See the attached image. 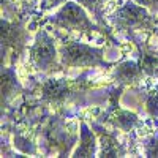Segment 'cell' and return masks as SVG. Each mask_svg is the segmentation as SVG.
I'll return each mask as SVG.
<instances>
[{
	"label": "cell",
	"mask_w": 158,
	"mask_h": 158,
	"mask_svg": "<svg viewBox=\"0 0 158 158\" xmlns=\"http://www.w3.org/2000/svg\"><path fill=\"white\" fill-rule=\"evenodd\" d=\"M106 21L118 33H136L158 29L155 15L135 0H125L120 6L109 13Z\"/></svg>",
	"instance_id": "cell-1"
},
{
	"label": "cell",
	"mask_w": 158,
	"mask_h": 158,
	"mask_svg": "<svg viewBox=\"0 0 158 158\" xmlns=\"http://www.w3.org/2000/svg\"><path fill=\"white\" fill-rule=\"evenodd\" d=\"M92 16L87 13V10L79 5L76 0H68L63 3L54 15L48 18V22L52 25L67 30V32H74V33H98L100 32V24L94 22L90 19Z\"/></svg>",
	"instance_id": "cell-2"
},
{
	"label": "cell",
	"mask_w": 158,
	"mask_h": 158,
	"mask_svg": "<svg viewBox=\"0 0 158 158\" xmlns=\"http://www.w3.org/2000/svg\"><path fill=\"white\" fill-rule=\"evenodd\" d=\"M60 63L65 68H92L103 67L104 51L81 41H65L59 46Z\"/></svg>",
	"instance_id": "cell-3"
},
{
	"label": "cell",
	"mask_w": 158,
	"mask_h": 158,
	"mask_svg": "<svg viewBox=\"0 0 158 158\" xmlns=\"http://www.w3.org/2000/svg\"><path fill=\"white\" fill-rule=\"evenodd\" d=\"M30 62L33 68L41 73H52L62 67L59 46L46 30H40L35 35L33 44L30 46Z\"/></svg>",
	"instance_id": "cell-4"
},
{
	"label": "cell",
	"mask_w": 158,
	"mask_h": 158,
	"mask_svg": "<svg viewBox=\"0 0 158 158\" xmlns=\"http://www.w3.org/2000/svg\"><path fill=\"white\" fill-rule=\"evenodd\" d=\"M73 95L67 79H48L41 85V100L49 104H62Z\"/></svg>",
	"instance_id": "cell-5"
},
{
	"label": "cell",
	"mask_w": 158,
	"mask_h": 158,
	"mask_svg": "<svg viewBox=\"0 0 158 158\" xmlns=\"http://www.w3.org/2000/svg\"><path fill=\"white\" fill-rule=\"evenodd\" d=\"M146 71H144L142 65L135 62V60H127L115 65L112 68V77L114 81L118 84H125V85H131L136 84L139 81H142L146 77Z\"/></svg>",
	"instance_id": "cell-6"
},
{
	"label": "cell",
	"mask_w": 158,
	"mask_h": 158,
	"mask_svg": "<svg viewBox=\"0 0 158 158\" xmlns=\"http://www.w3.org/2000/svg\"><path fill=\"white\" fill-rule=\"evenodd\" d=\"M100 144L97 139V135L89 128L85 122H81L79 125V144L73 150L71 156H98Z\"/></svg>",
	"instance_id": "cell-7"
},
{
	"label": "cell",
	"mask_w": 158,
	"mask_h": 158,
	"mask_svg": "<svg viewBox=\"0 0 158 158\" xmlns=\"http://www.w3.org/2000/svg\"><path fill=\"white\" fill-rule=\"evenodd\" d=\"M109 122L112 123L114 128L122 130L123 133L135 131L142 125V120L139 118V115L133 111H128V109H115V111H112V114L109 115Z\"/></svg>",
	"instance_id": "cell-8"
},
{
	"label": "cell",
	"mask_w": 158,
	"mask_h": 158,
	"mask_svg": "<svg viewBox=\"0 0 158 158\" xmlns=\"http://www.w3.org/2000/svg\"><path fill=\"white\" fill-rule=\"evenodd\" d=\"M100 152L98 156H123L127 155V149L123 144L118 142L114 135H109L106 130H100Z\"/></svg>",
	"instance_id": "cell-9"
},
{
	"label": "cell",
	"mask_w": 158,
	"mask_h": 158,
	"mask_svg": "<svg viewBox=\"0 0 158 158\" xmlns=\"http://www.w3.org/2000/svg\"><path fill=\"white\" fill-rule=\"evenodd\" d=\"M76 2L87 10L97 24L104 25L108 22L106 18L109 15V5L112 3V0H76Z\"/></svg>",
	"instance_id": "cell-10"
},
{
	"label": "cell",
	"mask_w": 158,
	"mask_h": 158,
	"mask_svg": "<svg viewBox=\"0 0 158 158\" xmlns=\"http://www.w3.org/2000/svg\"><path fill=\"white\" fill-rule=\"evenodd\" d=\"M139 153L144 156H158V133H150L144 136L139 144Z\"/></svg>",
	"instance_id": "cell-11"
},
{
	"label": "cell",
	"mask_w": 158,
	"mask_h": 158,
	"mask_svg": "<svg viewBox=\"0 0 158 158\" xmlns=\"http://www.w3.org/2000/svg\"><path fill=\"white\" fill-rule=\"evenodd\" d=\"M146 111L150 117L158 118V82H155L153 85H150L146 92Z\"/></svg>",
	"instance_id": "cell-12"
},
{
	"label": "cell",
	"mask_w": 158,
	"mask_h": 158,
	"mask_svg": "<svg viewBox=\"0 0 158 158\" xmlns=\"http://www.w3.org/2000/svg\"><path fill=\"white\" fill-rule=\"evenodd\" d=\"M68 0H40V10L41 11H51L67 3Z\"/></svg>",
	"instance_id": "cell-13"
},
{
	"label": "cell",
	"mask_w": 158,
	"mask_h": 158,
	"mask_svg": "<svg viewBox=\"0 0 158 158\" xmlns=\"http://www.w3.org/2000/svg\"><path fill=\"white\" fill-rule=\"evenodd\" d=\"M135 2L144 8H147L153 15H158V0H135Z\"/></svg>",
	"instance_id": "cell-14"
},
{
	"label": "cell",
	"mask_w": 158,
	"mask_h": 158,
	"mask_svg": "<svg viewBox=\"0 0 158 158\" xmlns=\"http://www.w3.org/2000/svg\"><path fill=\"white\" fill-rule=\"evenodd\" d=\"M16 2H19L24 10H29V11H32L36 6H40V0H16Z\"/></svg>",
	"instance_id": "cell-15"
},
{
	"label": "cell",
	"mask_w": 158,
	"mask_h": 158,
	"mask_svg": "<svg viewBox=\"0 0 158 158\" xmlns=\"http://www.w3.org/2000/svg\"><path fill=\"white\" fill-rule=\"evenodd\" d=\"M156 30H158V29H156Z\"/></svg>",
	"instance_id": "cell-16"
}]
</instances>
